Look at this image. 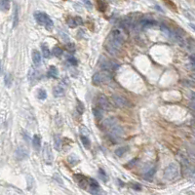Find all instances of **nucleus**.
<instances>
[{
    "label": "nucleus",
    "mask_w": 195,
    "mask_h": 195,
    "mask_svg": "<svg viewBox=\"0 0 195 195\" xmlns=\"http://www.w3.org/2000/svg\"><path fill=\"white\" fill-rule=\"evenodd\" d=\"M101 67H102V69H105V70H108V71L110 72V71H114L115 69L118 67V65H116L115 62L105 59L104 62L101 64Z\"/></svg>",
    "instance_id": "nucleus-11"
},
{
    "label": "nucleus",
    "mask_w": 195,
    "mask_h": 195,
    "mask_svg": "<svg viewBox=\"0 0 195 195\" xmlns=\"http://www.w3.org/2000/svg\"><path fill=\"white\" fill-rule=\"evenodd\" d=\"M128 148L127 146H122V148H117L115 150V155L117 157H122L125 153H126L128 151Z\"/></svg>",
    "instance_id": "nucleus-27"
},
{
    "label": "nucleus",
    "mask_w": 195,
    "mask_h": 195,
    "mask_svg": "<svg viewBox=\"0 0 195 195\" xmlns=\"http://www.w3.org/2000/svg\"><path fill=\"white\" fill-rule=\"evenodd\" d=\"M130 186L133 189H135V190H139V191L142 190V185H139V183H137V182H131L130 183Z\"/></svg>",
    "instance_id": "nucleus-37"
},
{
    "label": "nucleus",
    "mask_w": 195,
    "mask_h": 195,
    "mask_svg": "<svg viewBox=\"0 0 195 195\" xmlns=\"http://www.w3.org/2000/svg\"><path fill=\"white\" fill-rule=\"evenodd\" d=\"M189 108L193 110V111H195V101H192L189 104Z\"/></svg>",
    "instance_id": "nucleus-41"
},
{
    "label": "nucleus",
    "mask_w": 195,
    "mask_h": 195,
    "mask_svg": "<svg viewBox=\"0 0 195 195\" xmlns=\"http://www.w3.org/2000/svg\"><path fill=\"white\" fill-rule=\"evenodd\" d=\"M179 175V168L176 163H172L164 170V178L169 179V181H173V179H176Z\"/></svg>",
    "instance_id": "nucleus-5"
},
{
    "label": "nucleus",
    "mask_w": 195,
    "mask_h": 195,
    "mask_svg": "<svg viewBox=\"0 0 195 195\" xmlns=\"http://www.w3.org/2000/svg\"><path fill=\"white\" fill-rule=\"evenodd\" d=\"M111 1H113V0H111Z\"/></svg>",
    "instance_id": "nucleus-50"
},
{
    "label": "nucleus",
    "mask_w": 195,
    "mask_h": 195,
    "mask_svg": "<svg viewBox=\"0 0 195 195\" xmlns=\"http://www.w3.org/2000/svg\"><path fill=\"white\" fill-rule=\"evenodd\" d=\"M102 126L108 132V139L114 143L118 142L123 137L124 131L122 127L118 124V121L114 117H109L102 122Z\"/></svg>",
    "instance_id": "nucleus-1"
},
{
    "label": "nucleus",
    "mask_w": 195,
    "mask_h": 195,
    "mask_svg": "<svg viewBox=\"0 0 195 195\" xmlns=\"http://www.w3.org/2000/svg\"><path fill=\"white\" fill-rule=\"evenodd\" d=\"M112 77L110 72L108 70H102V71H99L97 73H95L92 77V83L94 85L100 86V85H104V84H108L109 82H111Z\"/></svg>",
    "instance_id": "nucleus-3"
},
{
    "label": "nucleus",
    "mask_w": 195,
    "mask_h": 195,
    "mask_svg": "<svg viewBox=\"0 0 195 195\" xmlns=\"http://www.w3.org/2000/svg\"><path fill=\"white\" fill-rule=\"evenodd\" d=\"M5 83H6L7 87H10L11 84H12V80H11V75L10 74H7L5 76Z\"/></svg>",
    "instance_id": "nucleus-39"
},
{
    "label": "nucleus",
    "mask_w": 195,
    "mask_h": 195,
    "mask_svg": "<svg viewBox=\"0 0 195 195\" xmlns=\"http://www.w3.org/2000/svg\"><path fill=\"white\" fill-rule=\"evenodd\" d=\"M190 98L192 99V101H195V93L194 92H192V93L190 94Z\"/></svg>",
    "instance_id": "nucleus-43"
},
{
    "label": "nucleus",
    "mask_w": 195,
    "mask_h": 195,
    "mask_svg": "<svg viewBox=\"0 0 195 195\" xmlns=\"http://www.w3.org/2000/svg\"><path fill=\"white\" fill-rule=\"evenodd\" d=\"M124 44V36L119 29H113L105 42V49L109 54L115 55L119 52Z\"/></svg>",
    "instance_id": "nucleus-2"
},
{
    "label": "nucleus",
    "mask_w": 195,
    "mask_h": 195,
    "mask_svg": "<svg viewBox=\"0 0 195 195\" xmlns=\"http://www.w3.org/2000/svg\"><path fill=\"white\" fill-rule=\"evenodd\" d=\"M34 19L37 22V24L45 27L47 30H52L54 27V23L51 20V18L44 12H35Z\"/></svg>",
    "instance_id": "nucleus-4"
},
{
    "label": "nucleus",
    "mask_w": 195,
    "mask_h": 195,
    "mask_svg": "<svg viewBox=\"0 0 195 195\" xmlns=\"http://www.w3.org/2000/svg\"><path fill=\"white\" fill-rule=\"evenodd\" d=\"M10 9V0H0V10L2 12H8Z\"/></svg>",
    "instance_id": "nucleus-21"
},
{
    "label": "nucleus",
    "mask_w": 195,
    "mask_h": 195,
    "mask_svg": "<svg viewBox=\"0 0 195 195\" xmlns=\"http://www.w3.org/2000/svg\"><path fill=\"white\" fill-rule=\"evenodd\" d=\"M193 135H194V137H195V129H193Z\"/></svg>",
    "instance_id": "nucleus-48"
},
{
    "label": "nucleus",
    "mask_w": 195,
    "mask_h": 195,
    "mask_svg": "<svg viewBox=\"0 0 195 195\" xmlns=\"http://www.w3.org/2000/svg\"><path fill=\"white\" fill-rule=\"evenodd\" d=\"M41 49H42L43 56L45 57L46 59L51 57V52H50L49 48H48V46L46 45V44H42V45H41Z\"/></svg>",
    "instance_id": "nucleus-28"
},
{
    "label": "nucleus",
    "mask_w": 195,
    "mask_h": 195,
    "mask_svg": "<svg viewBox=\"0 0 195 195\" xmlns=\"http://www.w3.org/2000/svg\"><path fill=\"white\" fill-rule=\"evenodd\" d=\"M82 1H83V3H84V5H85L88 9L91 10L92 8H93V5H92V3H91L90 0H82Z\"/></svg>",
    "instance_id": "nucleus-40"
},
{
    "label": "nucleus",
    "mask_w": 195,
    "mask_h": 195,
    "mask_svg": "<svg viewBox=\"0 0 195 195\" xmlns=\"http://www.w3.org/2000/svg\"><path fill=\"white\" fill-rule=\"evenodd\" d=\"M157 24H158L157 22L152 20V19H146V18H145V19H142L141 21V25H142V27H143V28L153 27Z\"/></svg>",
    "instance_id": "nucleus-14"
},
{
    "label": "nucleus",
    "mask_w": 195,
    "mask_h": 195,
    "mask_svg": "<svg viewBox=\"0 0 195 195\" xmlns=\"http://www.w3.org/2000/svg\"><path fill=\"white\" fill-rule=\"evenodd\" d=\"M101 187L99 182L93 179H89V191L92 194H98L100 192Z\"/></svg>",
    "instance_id": "nucleus-13"
},
{
    "label": "nucleus",
    "mask_w": 195,
    "mask_h": 195,
    "mask_svg": "<svg viewBox=\"0 0 195 195\" xmlns=\"http://www.w3.org/2000/svg\"><path fill=\"white\" fill-rule=\"evenodd\" d=\"M138 161H139V158H134V159H132L130 162H128V163L125 165L124 167L126 168V169H132L133 167H135L136 165H137Z\"/></svg>",
    "instance_id": "nucleus-30"
},
{
    "label": "nucleus",
    "mask_w": 195,
    "mask_h": 195,
    "mask_svg": "<svg viewBox=\"0 0 195 195\" xmlns=\"http://www.w3.org/2000/svg\"><path fill=\"white\" fill-rule=\"evenodd\" d=\"M59 75V71H58V68L54 65H51L48 69V76L51 77V78H57Z\"/></svg>",
    "instance_id": "nucleus-23"
},
{
    "label": "nucleus",
    "mask_w": 195,
    "mask_h": 195,
    "mask_svg": "<svg viewBox=\"0 0 195 195\" xmlns=\"http://www.w3.org/2000/svg\"><path fill=\"white\" fill-rule=\"evenodd\" d=\"M182 174L185 176H192L193 173L195 172V168L191 165L189 161H187L186 159H183L182 162Z\"/></svg>",
    "instance_id": "nucleus-8"
},
{
    "label": "nucleus",
    "mask_w": 195,
    "mask_h": 195,
    "mask_svg": "<svg viewBox=\"0 0 195 195\" xmlns=\"http://www.w3.org/2000/svg\"><path fill=\"white\" fill-rule=\"evenodd\" d=\"M192 124H193V125H194V126H195V118H194V119L192 120Z\"/></svg>",
    "instance_id": "nucleus-46"
},
{
    "label": "nucleus",
    "mask_w": 195,
    "mask_h": 195,
    "mask_svg": "<svg viewBox=\"0 0 195 195\" xmlns=\"http://www.w3.org/2000/svg\"><path fill=\"white\" fill-rule=\"evenodd\" d=\"M99 176H100V178H101V179H102L105 182H108V176H106V174H105V172L102 170V168H100L99 169Z\"/></svg>",
    "instance_id": "nucleus-35"
},
{
    "label": "nucleus",
    "mask_w": 195,
    "mask_h": 195,
    "mask_svg": "<svg viewBox=\"0 0 195 195\" xmlns=\"http://www.w3.org/2000/svg\"><path fill=\"white\" fill-rule=\"evenodd\" d=\"M192 67H193V68L195 69V64H192Z\"/></svg>",
    "instance_id": "nucleus-49"
},
{
    "label": "nucleus",
    "mask_w": 195,
    "mask_h": 195,
    "mask_svg": "<svg viewBox=\"0 0 195 195\" xmlns=\"http://www.w3.org/2000/svg\"><path fill=\"white\" fill-rule=\"evenodd\" d=\"M76 110L78 111L79 114H82L85 110V108H84V105L82 102H80L79 100H77V105H76Z\"/></svg>",
    "instance_id": "nucleus-31"
},
{
    "label": "nucleus",
    "mask_w": 195,
    "mask_h": 195,
    "mask_svg": "<svg viewBox=\"0 0 195 195\" xmlns=\"http://www.w3.org/2000/svg\"><path fill=\"white\" fill-rule=\"evenodd\" d=\"M37 98L39 100H45L47 98V93L44 89H38L37 91Z\"/></svg>",
    "instance_id": "nucleus-32"
},
{
    "label": "nucleus",
    "mask_w": 195,
    "mask_h": 195,
    "mask_svg": "<svg viewBox=\"0 0 195 195\" xmlns=\"http://www.w3.org/2000/svg\"><path fill=\"white\" fill-rule=\"evenodd\" d=\"M54 145H55V148H56L58 151L62 150V139H61V137L59 135H55V137H54Z\"/></svg>",
    "instance_id": "nucleus-25"
},
{
    "label": "nucleus",
    "mask_w": 195,
    "mask_h": 195,
    "mask_svg": "<svg viewBox=\"0 0 195 195\" xmlns=\"http://www.w3.org/2000/svg\"><path fill=\"white\" fill-rule=\"evenodd\" d=\"M74 178L81 188L85 190L88 189V187H89V179L83 175H74Z\"/></svg>",
    "instance_id": "nucleus-10"
},
{
    "label": "nucleus",
    "mask_w": 195,
    "mask_h": 195,
    "mask_svg": "<svg viewBox=\"0 0 195 195\" xmlns=\"http://www.w3.org/2000/svg\"><path fill=\"white\" fill-rule=\"evenodd\" d=\"M80 139H81V142H82V143H83L84 148H87V149H89L91 148V142H90L89 138L86 137V136H84V135H81L80 136Z\"/></svg>",
    "instance_id": "nucleus-26"
},
{
    "label": "nucleus",
    "mask_w": 195,
    "mask_h": 195,
    "mask_svg": "<svg viewBox=\"0 0 195 195\" xmlns=\"http://www.w3.org/2000/svg\"><path fill=\"white\" fill-rule=\"evenodd\" d=\"M97 7L99 11L101 12H105L106 9H108V3H106L105 0H97Z\"/></svg>",
    "instance_id": "nucleus-24"
},
{
    "label": "nucleus",
    "mask_w": 195,
    "mask_h": 195,
    "mask_svg": "<svg viewBox=\"0 0 195 195\" xmlns=\"http://www.w3.org/2000/svg\"><path fill=\"white\" fill-rule=\"evenodd\" d=\"M155 172H156V167H152V168H149L148 171L145 173V175H143V178L145 179H151L153 178V176L155 175Z\"/></svg>",
    "instance_id": "nucleus-20"
},
{
    "label": "nucleus",
    "mask_w": 195,
    "mask_h": 195,
    "mask_svg": "<svg viewBox=\"0 0 195 195\" xmlns=\"http://www.w3.org/2000/svg\"><path fill=\"white\" fill-rule=\"evenodd\" d=\"M68 47V50H72V51H74V45H73V44H69V45L67 46Z\"/></svg>",
    "instance_id": "nucleus-42"
},
{
    "label": "nucleus",
    "mask_w": 195,
    "mask_h": 195,
    "mask_svg": "<svg viewBox=\"0 0 195 195\" xmlns=\"http://www.w3.org/2000/svg\"><path fill=\"white\" fill-rule=\"evenodd\" d=\"M52 52H53V55H54V56H56V57H61L62 55V48H60L59 46L54 47Z\"/></svg>",
    "instance_id": "nucleus-34"
},
{
    "label": "nucleus",
    "mask_w": 195,
    "mask_h": 195,
    "mask_svg": "<svg viewBox=\"0 0 195 195\" xmlns=\"http://www.w3.org/2000/svg\"><path fill=\"white\" fill-rule=\"evenodd\" d=\"M112 104L114 105L116 108H131L132 104L131 102L127 100L126 98H124L123 96L120 95H113L111 97Z\"/></svg>",
    "instance_id": "nucleus-6"
},
{
    "label": "nucleus",
    "mask_w": 195,
    "mask_h": 195,
    "mask_svg": "<svg viewBox=\"0 0 195 195\" xmlns=\"http://www.w3.org/2000/svg\"><path fill=\"white\" fill-rule=\"evenodd\" d=\"M96 105H97V106H99L100 108H102V110H105V111H110L112 108L111 102H109L108 97L105 95L98 96L97 99H96Z\"/></svg>",
    "instance_id": "nucleus-7"
},
{
    "label": "nucleus",
    "mask_w": 195,
    "mask_h": 195,
    "mask_svg": "<svg viewBox=\"0 0 195 195\" xmlns=\"http://www.w3.org/2000/svg\"><path fill=\"white\" fill-rule=\"evenodd\" d=\"M43 158L47 164H51L53 162V153L49 143H45L43 146Z\"/></svg>",
    "instance_id": "nucleus-9"
},
{
    "label": "nucleus",
    "mask_w": 195,
    "mask_h": 195,
    "mask_svg": "<svg viewBox=\"0 0 195 195\" xmlns=\"http://www.w3.org/2000/svg\"><path fill=\"white\" fill-rule=\"evenodd\" d=\"M53 95L55 96V97H57V98L62 97V96L65 95V89H64V87H62V86H60V85L55 86L54 89H53Z\"/></svg>",
    "instance_id": "nucleus-19"
},
{
    "label": "nucleus",
    "mask_w": 195,
    "mask_h": 195,
    "mask_svg": "<svg viewBox=\"0 0 195 195\" xmlns=\"http://www.w3.org/2000/svg\"><path fill=\"white\" fill-rule=\"evenodd\" d=\"M67 24L69 27L74 28L78 25L83 24V20L80 17H69L67 20Z\"/></svg>",
    "instance_id": "nucleus-12"
},
{
    "label": "nucleus",
    "mask_w": 195,
    "mask_h": 195,
    "mask_svg": "<svg viewBox=\"0 0 195 195\" xmlns=\"http://www.w3.org/2000/svg\"><path fill=\"white\" fill-rule=\"evenodd\" d=\"M40 78V73L38 70H36L34 68H31L28 72V79L31 81V82H37Z\"/></svg>",
    "instance_id": "nucleus-15"
},
{
    "label": "nucleus",
    "mask_w": 195,
    "mask_h": 195,
    "mask_svg": "<svg viewBox=\"0 0 195 195\" xmlns=\"http://www.w3.org/2000/svg\"><path fill=\"white\" fill-rule=\"evenodd\" d=\"M164 1V3L166 4V6L168 7L169 9H171L172 11H175V12H176V4L174 2L172 1V0H163Z\"/></svg>",
    "instance_id": "nucleus-29"
},
{
    "label": "nucleus",
    "mask_w": 195,
    "mask_h": 195,
    "mask_svg": "<svg viewBox=\"0 0 195 195\" xmlns=\"http://www.w3.org/2000/svg\"><path fill=\"white\" fill-rule=\"evenodd\" d=\"M0 72H1V62H0Z\"/></svg>",
    "instance_id": "nucleus-47"
},
{
    "label": "nucleus",
    "mask_w": 195,
    "mask_h": 195,
    "mask_svg": "<svg viewBox=\"0 0 195 195\" xmlns=\"http://www.w3.org/2000/svg\"><path fill=\"white\" fill-rule=\"evenodd\" d=\"M18 23H19V17H18V8L15 7V12H14V22H13V25L14 27H17Z\"/></svg>",
    "instance_id": "nucleus-36"
},
{
    "label": "nucleus",
    "mask_w": 195,
    "mask_h": 195,
    "mask_svg": "<svg viewBox=\"0 0 195 195\" xmlns=\"http://www.w3.org/2000/svg\"><path fill=\"white\" fill-rule=\"evenodd\" d=\"M190 27H192V28L194 29V30H195V24H190Z\"/></svg>",
    "instance_id": "nucleus-45"
},
{
    "label": "nucleus",
    "mask_w": 195,
    "mask_h": 195,
    "mask_svg": "<svg viewBox=\"0 0 195 195\" xmlns=\"http://www.w3.org/2000/svg\"><path fill=\"white\" fill-rule=\"evenodd\" d=\"M117 181H118V183H119V185H120L121 186H123V185H124V183H123L122 182H121V179H117Z\"/></svg>",
    "instance_id": "nucleus-44"
},
{
    "label": "nucleus",
    "mask_w": 195,
    "mask_h": 195,
    "mask_svg": "<svg viewBox=\"0 0 195 195\" xmlns=\"http://www.w3.org/2000/svg\"><path fill=\"white\" fill-rule=\"evenodd\" d=\"M32 61H33V64L37 67L41 65V55L37 50L32 51Z\"/></svg>",
    "instance_id": "nucleus-16"
},
{
    "label": "nucleus",
    "mask_w": 195,
    "mask_h": 195,
    "mask_svg": "<svg viewBox=\"0 0 195 195\" xmlns=\"http://www.w3.org/2000/svg\"><path fill=\"white\" fill-rule=\"evenodd\" d=\"M68 162L71 166H75V165L79 162V159L75 155H69L68 156Z\"/></svg>",
    "instance_id": "nucleus-33"
},
{
    "label": "nucleus",
    "mask_w": 195,
    "mask_h": 195,
    "mask_svg": "<svg viewBox=\"0 0 195 195\" xmlns=\"http://www.w3.org/2000/svg\"><path fill=\"white\" fill-rule=\"evenodd\" d=\"M67 61H68V62L70 65H77V64H78V62H77V60L76 59L73 57V56H70L68 59H67Z\"/></svg>",
    "instance_id": "nucleus-38"
},
{
    "label": "nucleus",
    "mask_w": 195,
    "mask_h": 195,
    "mask_svg": "<svg viewBox=\"0 0 195 195\" xmlns=\"http://www.w3.org/2000/svg\"><path fill=\"white\" fill-rule=\"evenodd\" d=\"M32 145L35 150H39L41 148V137L39 135H34L32 139Z\"/></svg>",
    "instance_id": "nucleus-17"
},
{
    "label": "nucleus",
    "mask_w": 195,
    "mask_h": 195,
    "mask_svg": "<svg viewBox=\"0 0 195 195\" xmlns=\"http://www.w3.org/2000/svg\"><path fill=\"white\" fill-rule=\"evenodd\" d=\"M16 154H17L18 159H20V160L24 159V158L27 157V148H19L17 149Z\"/></svg>",
    "instance_id": "nucleus-18"
},
{
    "label": "nucleus",
    "mask_w": 195,
    "mask_h": 195,
    "mask_svg": "<svg viewBox=\"0 0 195 195\" xmlns=\"http://www.w3.org/2000/svg\"><path fill=\"white\" fill-rule=\"evenodd\" d=\"M93 114H94L96 119L100 120V119L102 118V116H104V110L99 108V106H97V108H93Z\"/></svg>",
    "instance_id": "nucleus-22"
}]
</instances>
